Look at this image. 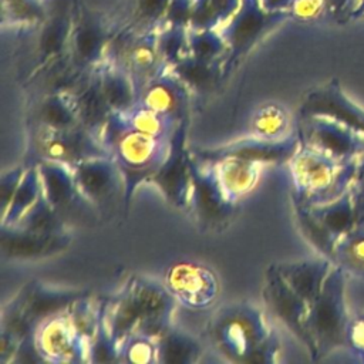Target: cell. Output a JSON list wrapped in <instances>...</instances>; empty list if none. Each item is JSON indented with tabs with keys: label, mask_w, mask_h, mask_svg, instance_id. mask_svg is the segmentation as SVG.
I'll return each instance as SVG.
<instances>
[{
	"label": "cell",
	"mask_w": 364,
	"mask_h": 364,
	"mask_svg": "<svg viewBox=\"0 0 364 364\" xmlns=\"http://www.w3.org/2000/svg\"><path fill=\"white\" fill-rule=\"evenodd\" d=\"M100 139L121 171L124 179L122 203L128 208L135 189L142 182H149L165 161L171 148V138L151 136L129 129L119 112H111Z\"/></svg>",
	"instance_id": "6da1fadb"
},
{
	"label": "cell",
	"mask_w": 364,
	"mask_h": 364,
	"mask_svg": "<svg viewBox=\"0 0 364 364\" xmlns=\"http://www.w3.org/2000/svg\"><path fill=\"white\" fill-rule=\"evenodd\" d=\"M296 203L323 205L346 193L353 183L357 159L337 162L304 145L287 162Z\"/></svg>",
	"instance_id": "7a4b0ae2"
},
{
	"label": "cell",
	"mask_w": 364,
	"mask_h": 364,
	"mask_svg": "<svg viewBox=\"0 0 364 364\" xmlns=\"http://www.w3.org/2000/svg\"><path fill=\"white\" fill-rule=\"evenodd\" d=\"M351 320L346 304L344 270L334 264L316 300L309 306L307 330L314 360L348 344Z\"/></svg>",
	"instance_id": "3957f363"
},
{
	"label": "cell",
	"mask_w": 364,
	"mask_h": 364,
	"mask_svg": "<svg viewBox=\"0 0 364 364\" xmlns=\"http://www.w3.org/2000/svg\"><path fill=\"white\" fill-rule=\"evenodd\" d=\"M208 331L219 354L232 363H242L273 328L262 309L250 303H233L212 316Z\"/></svg>",
	"instance_id": "277c9868"
},
{
	"label": "cell",
	"mask_w": 364,
	"mask_h": 364,
	"mask_svg": "<svg viewBox=\"0 0 364 364\" xmlns=\"http://www.w3.org/2000/svg\"><path fill=\"white\" fill-rule=\"evenodd\" d=\"M287 17H290L289 11H269L260 0H240L235 14L219 28L228 47L223 73Z\"/></svg>",
	"instance_id": "5b68a950"
},
{
	"label": "cell",
	"mask_w": 364,
	"mask_h": 364,
	"mask_svg": "<svg viewBox=\"0 0 364 364\" xmlns=\"http://www.w3.org/2000/svg\"><path fill=\"white\" fill-rule=\"evenodd\" d=\"M191 196L188 210L205 230L226 228L236 205L225 196L215 166L196 159L191 152Z\"/></svg>",
	"instance_id": "8992f818"
},
{
	"label": "cell",
	"mask_w": 364,
	"mask_h": 364,
	"mask_svg": "<svg viewBox=\"0 0 364 364\" xmlns=\"http://www.w3.org/2000/svg\"><path fill=\"white\" fill-rule=\"evenodd\" d=\"M31 149L36 162L55 161L71 168L88 158L111 155L101 139L84 127L53 129L38 125Z\"/></svg>",
	"instance_id": "52a82bcc"
},
{
	"label": "cell",
	"mask_w": 364,
	"mask_h": 364,
	"mask_svg": "<svg viewBox=\"0 0 364 364\" xmlns=\"http://www.w3.org/2000/svg\"><path fill=\"white\" fill-rule=\"evenodd\" d=\"M164 284L178 304L189 310H205L219 297L218 274L198 260H176L171 263L164 276Z\"/></svg>",
	"instance_id": "ba28073f"
},
{
	"label": "cell",
	"mask_w": 364,
	"mask_h": 364,
	"mask_svg": "<svg viewBox=\"0 0 364 364\" xmlns=\"http://www.w3.org/2000/svg\"><path fill=\"white\" fill-rule=\"evenodd\" d=\"M301 145L337 162L358 159L364 152V138L348 127L324 117H300Z\"/></svg>",
	"instance_id": "9c48e42d"
},
{
	"label": "cell",
	"mask_w": 364,
	"mask_h": 364,
	"mask_svg": "<svg viewBox=\"0 0 364 364\" xmlns=\"http://www.w3.org/2000/svg\"><path fill=\"white\" fill-rule=\"evenodd\" d=\"M300 146L301 141L296 131L280 139H266L250 135L218 148L198 149L192 155L202 162H216L219 159L233 156L262 165H276L287 164Z\"/></svg>",
	"instance_id": "30bf717a"
},
{
	"label": "cell",
	"mask_w": 364,
	"mask_h": 364,
	"mask_svg": "<svg viewBox=\"0 0 364 364\" xmlns=\"http://www.w3.org/2000/svg\"><path fill=\"white\" fill-rule=\"evenodd\" d=\"M138 309L142 324L136 334L158 338L172 326L176 300L166 286L145 276H131L122 287Z\"/></svg>",
	"instance_id": "8fae6325"
},
{
	"label": "cell",
	"mask_w": 364,
	"mask_h": 364,
	"mask_svg": "<svg viewBox=\"0 0 364 364\" xmlns=\"http://www.w3.org/2000/svg\"><path fill=\"white\" fill-rule=\"evenodd\" d=\"M186 129L188 118H183L171 138V148L165 161L149 181L178 209H188L192 185L191 151L186 148Z\"/></svg>",
	"instance_id": "7c38bea8"
},
{
	"label": "cell",
	"mask_w": 364,
	"mask_h": 364,
	"mask_svg": "<svg viewBox=\"0 0 364 364\" xmlns=\"http://www.w3.org/2000/svg\"><path fill=\"white\" fill-rule=\"evenodd\" d=\"M262 294L272 314L279 318L311 354L313 344L307 330L309 304L282 279L274 264L266 270Z\"/></svg>",
	"instance_id": "4fadbf2b"
},
{
	"label": "cell",
	"mask_w": 364,
	"mask_h": 364,
	"mask_svg": "<svg viewBox=\"0 0 364 364\" xmlns=\"http://www.w3.org/2000/svg\"><path fill=\"white\" fill-rule=\"evenodd\" d=\"M74 179L81 196L97 209H102L124 198V179L115 159L109 156H94L73 166Z\"/></svg>",
	"instance_id": "5bb4252c"
},
{
	"label": "cell",
	"mask_w": 364,
	"mask_h": 364,
	"mask_svg": "<svg viewBox=\"0 0 364 364\" xmlns=\"http://www.w3.org/2000/svg\"><path fill=\"white\" fill-rule=\"evenodd\" d=\"M34 340L46 363H88V341L77 333L67 311L38 323Z\"/></svg>",
	"instance_id": "9a60e30c"
},
{
	"label": "cell",
	"mask_w": 364,
	"mask_h": 364,
	"mask_svg": "<svg viewBox=\"0 0 364 364\" xmlns=\"http://www.w3.org/2000/svg\"><path fill=\"white\" fill-rule=\"evenodd\" d=\"M300 117H324L340 122L364 138V111L354 105L337 82L310 91L300 105Z\"/></svg>",
	"instance_id": "2e32d148"
},
{
	"label": "cell",
	"mask_w": 364,
	"mask_h": 364,
	"mask_svg": "<svg viewBox=\"0 0 364 364\" xmlns=\"http://www.w3.org/2000/svg\"><path fill=\"white\" fill-rule=\"evenodd\" d=\"M71 243L67 232L38 233L20 226H1V252L9 259L34 260L64 252Z\"/></svg>",
	"instance_id": "e0dca14e"
},
{
	"label": "cell",
	"mask_w": 364,
	"mask_h": 364,
	"mask_svg": "<svg viewBox=\"0 0 364 364\" xmlns=\"http://www.w3.org/2000/svg\"><path fill=\"white\" fill-rule=\"evenodd\" d=\"M191 90L168 68L149 80L139 92V104L176 121L188 118Z\"/></svg>",
	"instance_id": "ac0fdd59"
},
{
	"label": "cell",
	"mask_w": 364,
	"mask_h": 364,
	"mask_svg": "<svg viewBox=\"0 0 364 364\" xmlns=\"http://www.w3.org/2000/svg\"><path fill=\"white\" fill-rule=\"evenodd\" d=\"M87 293L75 289L53 287L40 282L27 283L14 297L26 317L34 327L43 320L68 311L80 297Z\"/></svg>",
	"instance_id": "d6986e66"
},
{
	"label": "cell",
	"mask_w": 364,
	"mask_h": 364,
	"mask_svg": "<svg viewBox=\"0 0 364 364\" xmlns=\"http://www.w3.org/2000/svg\"><path fill=\"white\" fill-rule=\"evenodd\" d=\"M41 181V192L50 205L64 218L78 203L90 205L78 192L73 168L55 161L36 162Z\"/></svg>",
	"instance_id": "ffe728a7"
},
{
	"label": "cell",
	"mask_w": 364,
	"mask_h": 364,
	"mask_svg": "<svg viewBox=\"0 0 364 364\" xmlns=\"http://www.w3.org/2000/svg\"><path fill=\"white\" fill-rule=\"evenodd\" d=\"M156 33V30L139 33L125 43V67L122 68L134 80L138 94L149 80L166 68L158 50Z\"/></svg>",
	"instance_id": "44dd1931"
},
{
	"label": "cell",
	"mask_w": 364,
	"mask_h": 364,
	"mask_svg": "<svg viewBox=\"0 0 364 364\" xmlns=\"http://www.w3.org/2000/svg\"><path fill=\"white\" fill-rule=\"evenodd\" d=\"M334 263L327 257L276 263L282 279L310 306L320 294Z\"/></svg>",
	"instance_id": "7402d4cb"
},
{
	"label": "cell",
	"mask_w": 364,
	"mask_h": 364,
	"mask_svg": "<svg viewBox=\"0 0 364 364\" xmlns=\"http://www.w3.org/2000/svg\"><path fill=\"white\" fill-rule=\"evenodd\" d=\"M228 200L237 205L259 183L264 165L242 158H223L210 162Z\"/></svg>",
	"instance_id": "603a6c76"
},
{
	"label": "cell",
	"mask_w": 364,
	"mask_h": 364,
	"mask_svg": "<svg viewBox=\"0 0 364 364\" xmlns=\"http://www.w3.org/2000/svg\"><path fill=\"white\" fill-rule=\"evenodd\" d=\"M81 127L100 138V134L111 115V109L102 95L98 74L90 81L81 84L78 90L71 91Z\"/></svg>",
	"instance_id": "cb8c5ba5"
},
{
	"label": "cell",
	"mask_w": 364,
	"mask_h": 364,
	"mask_svg": "<svg viewBox=\"0 0 364 364\" xmlns=\"http://www.w3.org/2000/svg\"><path fill=\"white\" fill-rule=\"evenodd\" d=\"M97 74L102 95L112 112H125L138 104L136 85L122 67L109 64L98 70Z\"/></svg>",
	"instance_id": "d4e9b609"
},
{
	"label": "cell",
	"mask_w": 364,
	"mask_h": 364,
	"mask_svg": "<svg viewBox=\"0 0 364 364\" xmlns=\"http://www.w3.org/2000/svg\"><path fill=\"white\" fill-rule=\"evenodd\" d=\"M316 218L337 237L340 239L346 233L358 228V212L355 205L354 192L350 189L338 196L337 199L323 203L309 206Z\"/></svg>",
	"instance_id": "484cf974"
},
{
	"label": "cell",
	"mask_w": 364,
	"mask_h": 364,
	"mask_svg": "<svg viewBox=\"0 0 364 364\" xmlns=\"http://www.w3.org/2000/svg\"><path fill=\"white\" fill-rule=\"evenodd\" d=\"M107 46V34L94 17H84L71 34V48L75 61L81 65L98 64Z\"/></svg>",
	"instance_id": "4316f807"
},
{
	"label": "cell",
	"mask_w": 364,
	"mask_h": 364,
	"mask_svg": "<svg viewBox=\"0 0 364 364\" xmlns=\"http://www.w3.org/2000/svg\"><path fill=\"white\" fill-rule=\"evenodd\" d=\"M156 344L161 364H192L203 354L202 344L193 336L173 326L156 338Z\"/></svg>",
	"instance_id": "83f0119b"
},
{
	"label": "cell",
	"mask_w": 364,
	"mask_h": 364,
	"mask_svg": "<svg viewBox=\"0 0 364 364\" xmlns=\"http://www.w3.org/2000/svg\"><path fill=\"white\" fill-rule=\"evenodd\" d=\"M38 125L53 129L81 127L71 91L51 92L44 97L37 109Z\"/></svg>",
	"instance_id": "f1b7e54d"
},
{
	"label": "cell",
	"mask_w": 364,
	"mask_h": 364,
	"mask_svg": "<svg viewBox=\"0 0 364 364\" xmlns=\"http://www.w3.org/2000/svg\"><path fill=\"white\" fill-rule=\"evenodd\" d=\"M249 129L250 135L266 139L284 138L293 132L290 112L279 102H264L253 112Z\"/></svg>",
	"instance_id": "f546056e"
},
{
	"label": "cell",
	"mask_w": 364,
	"mask_h": 364,
	"mask_svg": "<svg viewBox=\"0 0 364 364\" xmlns=\"http://www.w3.org/2000/svg\"><path fill=\"white\" fill-rule=\"evenodd\" d=\"M168 70L173 73L191 91H209L220 80L223 74V64L220 61L208 63L188 55Z\"/></svg>",
	"instance_id": "4dcf8cb0"
},
{
	"label": "cell",
	"mask_w": 364,
	"mask_h": 364,
	"mask_svg": "<svg viewBox=\"0 0 364 364\" xmlns=\"http://www.w3.org/2000/svg\"><path fill=\"white\" fill-rule=\"evenodd\" d=\"M119 114L127 128L151 135V136L168 138V139L172 138L178 124L181 122L171 117L159 114L151 108H146L139 102L135 107H132L129 111L119 112Z\"/></svg>",
	"instance_id": "1f68e13d"
},
{
	"label": "cell",
	"mask_w": 364,
	"mask_h": 364,
	"mask_svg": "<svg viewBox=\"0 0 364 364\" xmlns=\"http://www.w3.org/2000/svg\"><path fill=\"white\" fill-rule=\"evenodd\" d=\"M41 195V181L38 168L36 164H31L26 168V172L21 178V182L6 210L1 215V226L16 225L21 216L30 209V206L38 199Z\"/></svg>",
	"instance_id": "d6a6232c"
},
{
	"label": "cell",
	"mask_w": 364,
	"mask_h": 364,
	"mask_svg": "<svg viewBox=\"0 0 364 364\" xmlns=\"http://www.w3.org/2000/svg\"><path fill=\"white\" fill-rule=\"evenodd\" d=\"M294 213L300 232L306 240L324 257L333 262L337 237L316 218L309 206L294 202Z\"/></svg>",
	"instance_id": "836d02e7"
},
{
	"label": "cell",
	"mask_w": 364,
	"mask_h": 364,
	"mask_svg": "<svg viewBox=\"0 0 364 364\" xmlns=\"http://www.w3.org/2000/svg\"><path fill=\"white\" fill-rule=\"evenodd\" d=\"M240 0H193L189 28L219 30L237 10Z\"/></svg>",
	"instance_id": "e575fe53"
},
{
	"label": "cell",
	"mask_w": 364,
	"mask_h": 364,
	"mask_svg": "<svg viewBox=\"0 0 364 364\" xmlns=\"http://www.w3.org/2000/svg\"><path fill=\"white\" fill-rule=\"evenodd\" d=\"M16 226L38 233H61L65 232V218L50 205L41 192Z\"/></svg>",
	"instance_id": "d590c367"
},
{
	"label": "cell",
	"mask_w": 364,
	"mask_h": 364,
	"mask_svg": "<svg viewBox=\"0 0 364 364\" xmlns=\"http://www.w3.org/2000/svg\"><path fill=\"white\" fill-rule=\"evenodd\" d=\"M333 263L344 273L364 276V228H355L337 240Z\"/></svg>",
	"instance_id": "8d00e7d4"
},
{
	"label": "cell",
	"mask_w": 364,
	"mask_h": 364,
	"mask_svg": "<svg viewBox=\"0 0 364 364\" xmlns=\"http://www.w3.org/2000/svg\"><path fill=\"white\" fill-rule=\"evenodd\" d=\"M104 313V304L97 303L90 296H82L68 309L67 314L77 330V333L90 343V340L95 336Z\"/></svg>",
	"instance_id": "74e56055"
},
{
	"label": "cell",
	"mask_w": 364,
	"mask_h": 364,
	"mask_svg": "<svg viewBox=\"0 0 364 364\" xmlns=\"http://www.w3.org/2000/svg\"><path fill=\"white\" fill-rule=\"evenodd\" d=\"M189 54L198 60L223 64L228 47L219 30L189 28Z\"/></svg>",
	"instance_id": "f35d334b"
},
{
	"label": "cell",
	"mask_w": 364,
	"mask_h": 364,
	"mask_svg": "<svg viewBox=\"0 0 364 364\" xmlns=\"http://www.w3.org/2000/svg\"><path fill=\"white\" fill-rule=\"evenodd\" d=\"M189 28L179 26H164L158 30V50L166 68L178 64L189 54Z\"/></svg>",
	"instance_id": "ab89813d"
},
{
	"label": "cell",
	"mask_w": 364,
	"mask_h": 364,
	"mask_svg": "<svg viewBox=\"0 0 364 364\" xmlns=\"http://www.w3.org/2000/svg\"><path fill=\"white\" fill-rule=\"evenodd\" d=\"M119 363L152 364L158 363L156 338L132 334L119 343Z\"/></svg>",
	"instance_id": "60d3db41"
},
{
	"label": "cell",
	"mask_w": 364,
	"mask_h": 364,
	"mask_svg": "<svg viewBox=\"0 0 364 364\" xmlns=\"http://www.w3.org/2000/svg\"><path fill=\"white\" fill-rule=\"evenodd\" d=\"M88 363H119V344L109 333L104 313L95 336L88 343Z\"/></svg>",
	"instance_id": "b9f144b4"
},
{
	"label": "cell",
	"mask_w": 364,
	"mask_h": 364,
	"mask_svg": "<svg viewBox=\"0 0 364 364\" xmlns=\"http://www.w3.org/2000/svg\"><path fill=\"white\" fill-rule=\"evenodd\" d=\"M169 0H134L135 26L145 31H155L156 26L164 23Z\"/></svg>",
	"instance_id": "7bdbcfd3"
},
{
	"label": "cell",
	"mask_w": 364,
	"mask_h": 364,
	"mask_svg": "<svg viewBox=\"0 0 364 364\" xmlns=\"http://www.w3.org/2000/svg\"><path fill=\"white\" fill-rule=\"evenodd\" d=\"M44 16L40 0H1V17L9 23H34Z\"/></svg>",
	"instance_id": "ee69618b"
},
{
	"label": "cell",
	"mask_w": 364,
	"mask_h": 364,
	"mask_svg": "<svg viewBox=\"0 0 364 364\" xmlns=\"http://www.w3.org/2000/svg\"><path fill=\"white\" fill-rule=\"evenodd\" d=\"M282 353V346L274 330L260 341L255 348H252L243 358L242 364H270L279 360Z\"/></svg>",
	"instance_id": "f6af8a7d"
},
{
	"label": "cell",
	"mask_w": 364,
	"mask_h": 364,
	"mask_svg": "<svg viewBox=\"0 0 364 364\" xmlns=\"http://www.w3.org/2000/svg\"><path fill=\"white\" fill-rule=\"evenodd\" d=\"M289 16L301 21H311L328 16L327 0H293Z\"/></svg>",
	"instance_id": "bcb514c9"
},
{
	"label": "cell",
	"mask_w": 364,
	"mask_h": 364,
	"mask_svg": "<svg viewBox=\"0 0 364 364\" xmlns=\"http://www.w3.org/2000/svg\"><path fill=\"white\" fill-rule=\"evenodd\" d=\"M26 168L24 165H18V166H14L6 172L1 173V181H0V209H1V215L6 213L20 182H21V178L26 172Z\"/></svg>",
	"instance_id": "7dc6e473"
},
{
	"label": "cell",
	"mask_w": 364,
	"mask_h": 364,
	"mask_svg": "<svg viewBox=\"0 0 364 364\" xmlns=\"http://www.w3.org/2000/svg\"><path fill=\"white\" fill-rule=\"evenodd\" d=\"M193 0H169L164 26H179L189 28Z\"/></svg>",
	"instance_id": "c3c4849f"
},
{
	"label": "cell",
	"mask_w": 364,
	"mask_h": 364,
	"mask_svg": "<svg viewBox=\"0 0 364 364\" xmlns=\"http://www.w3.org/2000/svg\"><path fill=\"white\" fill-rule=\"evenodd\" d=\"M36 364V363H46L44 357L41 355L36 340H34V333L27 334L26 337L21 338L17 351L11 360V364Z\"/></svg>",
	"instance_id": "681fc988"
},
{
	"label": "cell",
	"mask_w": 364,
	"mask_h": 364,
	"mask_svg": "<svg viewBox=\"0 0 364 364\" xmlns=\"http://www.w3.org/2000/svg\"><path fill=\"white\" fill-rule=\"evenodd\" d=\"M65 37H67V31L65 27L60 23L53 24L48 27V30L46 31V34H43L41 38V51L44 55H54L57 54L64 43H65Z\"/></svg>",
	"instance_id": "f907efd6"
},
{
	"label": "cell",
	"mask_w": 364,
	"mask_h": 364,
	"mask_svg": "<svg viewBox=\"0 0 364 364\" xmlns=\"http://www.w3.org/2000/svg\"><path fill=\"white\" fill-rule=\"evenodd\" d=\"M20 341H21V338L17 337L16 334L1 330V337H0V361H1V364L11 363Z\"/></svg>",
	"instance_id": "816d5d0a"
},
{
	"label": "cell",
	"mask_w": 364,
	"mask_h": 364,
	"mask_svg": "<svg viewBox=\"0 0 364 364\" xmlns=\"http://www.w3.org/2000/svg\"><path fill=\"white\" fill-rule=\"evenodd\" d=\"M348 346L364 360V316L355 318L350 324Z\"/></svg>",
	"instance_id": "f5cc1de1"
},
{
	"label": "cell",
	"mask_w": 364,
	"mask_h": 364,
	"mask_svg": "<svg viewBox=\"0 0 364 364\" xmlns=\"http://www.w3.org/2000/svg\"><path fill=\"white\" fill-rule=\"evenodd\" d=\"M353 185H354V191L364 193V152H363L361 156L357 159Z\"/></svg>",
	"instance_id": "db71d44e"
},
{
	"label": "cell",
	"mask_w": 364,
	"mask_h": 364,
	"mask_svg": "<svg viewBox=\"0 0 364 364\" xmlns=\"http://www.w3.org/2000/svg\"><path fill=\"white\" fill-rule=\"evenodd\" d=\"M293 0H260L262 6L269 11H287Z\"/></svg>",
	"instance_id": "11a10c76"
},
{
	"label": "cell",
	"mask_w": 364,
	"mask_h": 364,
	"mask_svg": "<svg viewBox=\"0 0 364 364\" xmlns=\"http://www.w3.org/2000/svg\"><path fill=\"white\" fill-rule=\"evenodd\" d=\"M357 212H358V228H364V193L354 191Z\"/></svg>",
	"instance_id": "9f6ffc18"
},
{
	"label": "cell",
	"mask_w": 364,
	"mask_h": 364,
	"mask_svg": "<svg viewBox=\"0 0 364 364\" xmlns=\"http://www.w3.org/2000/svg\"><path fill=\"white\" fill-rule=\"evenodd\" d=\"M351 18H364V0H354Z\"/></svg>",
	"instance_id": "6f0895ef"
}]
</instances>
